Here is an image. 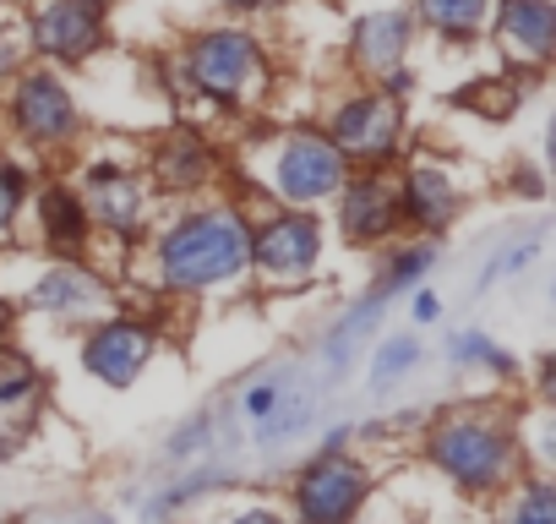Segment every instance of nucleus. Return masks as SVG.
Wrapping results in <instances>:
<instances>
[{"mask_svg": "<svg viewBox=\"0 0 556 524\" xmlns=\"http://www.w3.org/2000/svg\"><path fill=\"white\" fill-rule=\"evenodd\" d=\"M23 39H0V83H12L17 72H23Z\"/></svg>", "mask_w": 556, "mask_h": 524, "instance_id": "72a5a7b5", "label": "nucleus"}, {"mask_svg": "<svg viewBox=\"0 0 556 524\" xmlns=\"http://www.w3.org/2000/svg\"><path fill=\"white\" fill-rule=\"evenodd\" d=\"M350 437H355V426H350V421H339V426H328V432H323L317 453H339V448H350Z\"/></svg>", "mask_w": 556, "mask_h": 524, "instance_id": "f704fd0d", "label": "nucleus"}, {"mask_svg": "<svg viewBox=\"0 0 556 524\" xmlns=\"http://www.w3.org/2000/svg\"><path fill=\"white\" fill-rule=\"evenodd\" d=\"M415 442H420V459L447 486H458L464 497H480V502H496L529 470V453H523V437H518V415L491 404V399L426 415Z\"/></svg>", "mask_w": 556, "mask_h": 524, "instance_id": "f03ea898", "label": "nucleus"}, {"mask_svg": "<svg viewBox=\"0 0 556 524\" xmlns=\"http://www.w3.org/2000/svg\"><path fill=\"white\" fill-rule=\"evenodd\" d=\"M28 191H34V170L23 159L0 153V246L17 240V224L28 213Z\"/></svg>", "mask_w": 556, "mask_h": 524, "instance_id": "c756f323", "label": "nucleus"}, {"mask_svg": "<svg viewBox=\"0 0 556 524\" xmlns=\"http://www.w3.org/2000/svg\"><path fill=\"white\" fill-rule=\"evenodd\" d=\"M180 77L197 99H207L218 110H245L267 88V55H262L256 34H245V28H207L186 45Z\"/></svg>", "mask_w": 556, "mask_h": 524, "instance_id": "39448f33", "label": "nucleus"}, {"mask_svg": "<svg viewBox=\"0 0 556 524\" xmlns=\"http://www.w3.org/2000/svg\"><path fill=\"white\" fill-rule=\"evenodd\" d=\"M93 7H104V0H93Z\"/></svg>", "mask_w": 556, "mask_h": 524, "instance_id": "4c0bfd02", "label": "nucleus"}, {"mask_svg": "<svg viewBox=\"0 0 556 524\" xmlns=\"http://www.w3.org/2000/svg\"><path fill=\"white\" fill-rule=\"evenodd\" d=\"M323 132L350 159V170H393V159L404 153V104L388 99L382 88H366L350 93Z\"/></svg>", "mask_w": 556, "mask_h": 524, "instance_id": "9b49d317", "label": "nucleus"}, {"mask_svg": "<svg viewBox=\"0 0 556 524\" xmlns=\"http://www.w3.org/2000/svg\"><path fill=\"white\" fill-rule=\"evenodd\" d=\"M23 262V279L17 285H0V307L17 312V317H45L61 328H88L110 312L126 307V285L99 269L93 257H34L28 246H12Z\"/></svg>", "mask_w": 556, "mask_h": 524, "instance_id": "7ed1b4c3", "label": "nucleus"}, {"mask_svg": "<svg viewBox=\"0 0 556 524\" xmlns=\"http://www.w3.org/2000/svg\"><path fill=\"white\" fill-rule=\"evenodd\" d=\"M295 388H301V372H295L290 361H285V366H267V372H256V377H251V383L240 388L235 410H240V415H245V421L256 426L262 415H273L278 404H285V399H290Z\"/></svg>", "mask_w": 556, "mask_h": 524, "instance_id": "cd10ccee", "label": "nucleus"}, {"mask_svg": "<svg viewBox=\"0 0 556 524\" xmlns=\"http://www.w3.org/2000/svg\"><path fill=\"white\" fill-rule=\"evenodd\" d=\"M339 235L361 251H377L388 246L399 229H404V213H399V175L393 170H350L339 197Z\"/></svg>", "mask_w": 556, "mask_h": 524, "instance_id": "f8f14e48", "label": "nucleus"}, {"mask_svg": "<svg viewBox=\"0 0 556 524\" xmlns=\"http://www.w3.org/2000/svg\"><path fill=\"white\" fill-rule=\"evenodd\" d=\"M218 175H224V159L218 148L191 132V126H175L153 142L148 153V186L153 197H175V202H191V197H207L218 191Z\"/></svg>", "mask_w": 556, "mask_h": 524, "instance_id": "ddd939ff", "label": "nucleus"}, {"mask_svg": "<svg viewBox=\"0 0 556 524\" xmlns=\"http://www.w3.org/2000/svg\"><path fill=\"white\" fill-rule=\"evenodd\" d=\"M153 355H159V323L153 317H131L126 307L99 317V323H88L83 339H77V366L110 394H126L153 366Z\"/></svg>", "mask_w": 556, "mask_h": 524, "instance_id": "9d476101", "label": "nucleus"}, {"mask_svg": "<svg viewBox=\"0 0 556 524\" xmlns=\"http://www.w3.org/2000/svg\"><path fill=\"white\" fill-rule=\"evenodd\" d=\"M491 524H556L551 470H523V475L496 497V519H491Z\"/></svg>", "mask_w": 556, "mask_h": 524, "instance_id": "5701e85b", "label": "nucleus"}, {"mask_svg": "<svg viewBox=\"0 0 556 524\" xmlns=\"http://www.w3.org/2000/svg\"><path fill=\"white\" fill-rule=\"evenodd\" d=\"M382 317H388V301H382L377 290H366L355 307H344V312L328 323L323 345H317V355H323V372H328V377H350L355 355H361V350L377 339Z\"/></svg>", "mask_w": 556, "mask_h": 524, "instance_id": "aec40b11", "label": "nucleus"}, {"mask_svg": "<svg viewBox=\"0 0 556 524\" xmlns=\"http://www.w3.org/2000/svg\"><path fill=\"white\" fill-rule=\"evenodd\" d=\"M328 229L312 208H267L251 219V285L256 290H306L323 274Z\"/></svg>", "mask_w": 556, "mask_h": 524, "instance_id": "423d86ee", "label": "nucleus"}, {"mask_svg": "<svg viewBox=\"0 0 556 524\" xmlns=\"http://www.w3.org/2000/svg\"><path fill=\"white\" fill-rule=\"evenodd\" d=\"M312 421H317V394H312V388H295V394H290L285 404H278L273 415H262V421H256V442H251V448L273 453V448H285L290 437H301Z\"/></svg>", "mask_w": 556, "mask_h": 524, "instance_id": "bb28decb", "label": "nucleus"}, {"mask_svg": "<svg viewBox=\"0 0 556 524\" xmlns=\"http://www.w3.org/2000/svg\"><path fill=\"white\" fill-rule=\"evenodd\" d=\"M382 257H377V274H371V290L382 296V301H393V296H409L415 285H426V274L442 262V240H431V235H409V240H388V246H377Z\"/></svg>", "mask_w": 556, "mask_h": 524, "instance_id": "412c9836", "label": "nucleus"}, {"mask_svg": "<svg viewBox=\"0 0 556 524\" xmlns=\"http://www.w3.org/2000/svg\"><path fill=\"white\" fill-rule=\"evenodd\" d=\"M513 180H518V191H523V197H534V202L545 197V180H540V170H518Z\"/></svg>", "mask_w": 556, "mask_h": 524, "instance_id": "c9c22d12", "label": "nucleus"}, {"mask_svg": "<svg viewBox=\"0 0 556 524\" xmlns=\"http://www.w3.org/2000/svg\"><path fill=\"white\" fill-rule=\"evenodd\" d=\"M420 361H426V345H420L415 334H388V339H377V345H371L366 383H371L377 394H388V388H399L409 372H420Z\"/></svg>", "mask_w": 556, "mask_h": 524, "instance_id": "393cba45", "label": "nucleus"}, {"mask_svg": "<svg viewBox=\"0 0 556 524\" xmlns=\"http://www.w3.org/2000/svg\"><path fill=\"white\" fill-rule=\"evenodd\" d=\"M7 121H12V132L34 153H66L77 142V132H83V104H77V93L66 88L61 72H50V66H34L28 72L23 66L12 77Z\"/></svg>", "mask_w": 556, "mask_h": 524, "instance_id": "1a4fd4ad", "label": "nucleus"}, {"mask_svg": "<svg viewBox=\"0 0 556 524\" xmlns=\"http://www.w3.org/2000/svg\"><path fill=\"white\" fill-rule=\"evenodd\" d=\"M447 361L458 366V372H485V377H496V383H518V355L507 350V345H496L491 334H480V328H458V334H447Z\"/></svg>", "mask_w": 556, "mask_h": 524, "instance_id": "b1692460", "label": "nucleus"}, {"mask_svg": "<svg viewBox=\"0 0 556 524\" xmlns=\"http://www.w3.org/2000/svg\"><path fill=\"white\" fill-rule=\"evenodd\" d=\"M409 39H415V17H409V12H393V7L366 12V17L355 23V34H350V61H355L366 77H382V72L404 66Z\"/></svg>", "mask_w": 556, "mask_h": 524, "instance_id": "6ab92c4d", "label": "nucleus"}, {"mask_svg": "<svg viewBox=\"0 0 556 524\" xmlns=\"http://www.w3.org/2000/svg\"><path fill=\"white\" fill-rule=\"evenodd\" d=\"M88 224H93V246H121V257H131L142 246V235L153 229V186L142 170L121 164V159H93L77 180Z\"/></svg>", "mask_w": 556, "mask_h": 524, "instance_id": "0eeeda50", "label": "nucleus"}, {"mask_svg": "<svg viewBox=\"0 0 556 524\" xmlns=\"http://www.w3.org/2000/svg\"><path fill=\"white\" fill-rule=\"evenodd\" d=\"M224 486H235V464H229L224 453H213V459H202L197 470H186L180 481L159 486V491L142 502V524H169V519H180L191 502H202V497H213V491H224Z\"/></svg>", "mask_w": 556, "mask_h": 524, "instance_id": "4be33fe9", "label": "nucleus"}, {"mask_svg": "<svg viewBox=\"0 0 556 524\" xmlns=\"http://www.w3.org/2000/svg\"><path fill=\"white\" fill-rule=\"evenodd\" d=\"M229 12H262V7H273V0H224Z\"/></svg>", "mask_w": 556, "mask_h": 524, "instance_id": "e433bc0d", "label": "nucleus"}, {"mask_svg": "<svg viewBox=\"0 0 556 524\" xmlns=\"http://www.w3.org/2000/svg\"><path fill=\"white\" fill-rule=\"evenodd\" d=\"M415 17L442 39H475L491 23V0H415Z\"/></svg>", "mask_w": 556, "mask_h": 524, "instance_id": "a878e982", "label": "nucleus"}, {"mask_svg": "<svg viewBox=\"0 0 556 524\" xmlns=\"http://www.w3.org/2000/svg\"><path fill=\"white\" fill-rule=\"evenodd\" d=\"M371 491H377V475H371V464L355 459L350 448H339V453H312V459L290 475L295 524H361Z\"/></svg>", "mask_w": 556, "mask_h": 524, "instance_id": "6e6552de", "label": "nucleus"}, {"mask_svg": "<svg viewBox=\"0 0 556 524\" xmlns=\"http://www.w3.org/2000/svg\"><path fill=\"white\" fill-rule=\"evenodd\" d=\"M409 317H415L420 328L442 323V296H437V290H426V285H415V290H409Z\"/></svg>", "mask_w": 556, "mask_h": 524, "instance_id": "2f4dec72", "label": "nucleus"}, {"mask_svg": "<svg viewBox=\"0 0 556 524\" xmlns=\"http://www.w3.org/2000/svg\"><path fill=\"white\" fill-rule=\"evenodd\" d=\"M251 191H262L273 208H328L350 175V159L328 142V132L317 126H290V132H278L273 142L256 148L251 159Z\"/></svg>", "mask_w": 556, "mask_h": 524, "instance_id": "20e7f679", "label": "nucleus"}, {"mask_svg": "<svg viewBox=\"0 0 556 524\" xmlns=\"http://www.w3.org/2000/svg\"><path fill=\"white\" fill-rule=\"evenodd\" d=\"M28 45L61 66H83L104 50V12L93 0H34Z\"/></svg>", "mask_w": 556, "mask_h": 524, "instance_id": "4468645a", "label": "nucleus"}, {"mask_svg": "<svg viewBox=\"0 0 556 524\" xmlns=\"http://www.w3.org/2000/svg\"><path fill=\"white\" fill-rule=\"evenodd\" d=\"M137 274L153 301L224 296L251 279V208L240 197H191L137 246Z\"/></svg>", "mask_w": 556, "mask_h": 524, "instance_id": "f257e3e1", "label": "nucleus"}, {"mask_svg": "<svg viewBox=\"0 0 556 524\" xmlns=\"http://www.w3.org/2000/svg\"><path fill=\"white\" fill-rule=\"evenodd\" d=\"M224 524H295V519H285V513H278V508H267V502H251V508L229 513Z\"/></svg>", "mask_w": 556, "mask_h": 524, "instance_id": "473e14b6", "label": "nucleus"}, {"mask_svg": "<svg viewBox=\"0 0 556 524\" xmlns=\"http://www.w3.org/2000/svg\"><path fill=\"white\" fill-rule=\"evenodd\" d=\"M50 415V383L34 361L0 345V459H17Z\"/></svg>", "mask_w": 556, "mask_h": 524, "instance_id": "2eb2a0df", "label": "nucleus"}, {"mask_svg": "<svg viewBox=\"0 0 556 524\" xmlns=\"http://www.w3.org/2000/svg\"><path fill=\"white\" fill-rule=\"evenodd\" d=\"M458 208H464V186L453 180L447 164L415 159V164L399 170V213H404V229L442 240V235L453 229Z\"/></svg>", "mask_w": 556, "mask_h": 524, "instance_id": "dca6fc26", "label": "nucleus"}, {"mask_svg": "<svg viewBox=\"0 0 556 524\" xmlns=\"http://www.w3.org/2000/svg\"><path fill=\"white\" fill-rule=\"evenodd\" d=\"M213 432H218V410L207 404V410H197L191 421H180V426L164 437L159 464H191L197 453H207V448H213Z\"/></svg>", "mask_w": 556, "mask_h": 524, "instance_id": "7c9ffc66", "label": "nucleus"}, {"mask_svg": "<svg viewBox=\"0 0 556 524\" xmlns=\"http://www.w3.org/2000/svg\"><path fill=\"white\" fill-rule=\"evenodd\" d=\"M545 251V229H529V235H518V240H507V246H496L491 257H485V269H480V279H475V296H485L491 285H502V279H513V274H523L529 262Z\"/></svg>", "mask_w": 556, "mask_h": 524, "instance_id": "c85d7f7f", "label": "nucleus"}, {"mask_svg": "<svg viewBox=\"0 0 556 524\" xmlns=\"http://www.w3.org/2000/svg\"><path fill=\"white\" fill-rule=\"evenodd\" d=\"M34 202V224H39V246L55 257H93V224L83 208L77 180H45L28 191Z\"/></svg>", "mask_w": 556, "mask_h": 524, "instance_id": "f3484780", "label": "nucleus"}, {"mask_svg": "<svg viewBox=\"0 0 556 524\" xmlns=\"http://www.w3.org/2000/svg\"><path fill=\"white\" fill-rule=\"evenodd\" d=\"M496 39L502 55L523 72L545 66L556 50V7L551 0H502L496 7Z\"/></svg>", "mask_w": 556, "mask_h": 524, "instance_id": "a211bd4d", "label": "nucleus"}]
</instances>
